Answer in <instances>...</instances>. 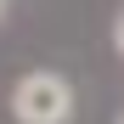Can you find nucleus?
I'll return each instance as SVG.
<instances>
[{
  "label": "nucleus",
  "instance_id": "f257e3e1",
  "mask_svg": "<svg viewBox=\"0 0 124 124\" xmlns=\"http://www.w3.org/2000/svg\"><path fill=\"white\" fill-rule=\"evenodd\" d=\"M11 118L17 124H68L73 118V85L56 68H34L11 85Z\"/></svg>",
  "mask_w": 124,
  "mask_h": 124
},
{
  "label": "nucleus",
  "instance_id": "20e7f679",
  "mask_svg": "<svg viewBox=\"0 0 124 124\" xmlns=\"http://www.w3.org/2000/svg\"><path fill=\"white\" fill-rule=\"evenodd\" d=\"M0 11H6V0H0Z\"/></svg>",
  "mask_w": 124,
  "mask_h": 124
},
{
  "label": "nucleus",
  "instance_id": "7ed1b4c3",
  "mask_svg": "<svg viewBox=\"0 0 124 124\" xmlns=\"http://www.w3.org/2000/svg\"><path fill=\"white\" fill-rule=\"evenodd\" d=\"M113 124H124V113H118V118H113Z\"/></svg>",
  "mask_w": 124,
  "mask_h": 124
},
{
  "label": "nucleus",
  "instance_id": "f03ea898",
  "mask_svg": "<svg viewBox=\"0 0 124 124\" xmlns=\"http://www.w3.org/2000/svg\"><path fill=\"white\" fill-rule=\"evenodd\" d=\"M113 45H118V56H124V6H118V17H113Z\"/></svg>",
  "mask_w": 124,
  "mask_h": 124
}]
</instances>
